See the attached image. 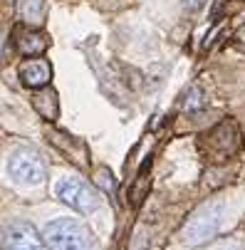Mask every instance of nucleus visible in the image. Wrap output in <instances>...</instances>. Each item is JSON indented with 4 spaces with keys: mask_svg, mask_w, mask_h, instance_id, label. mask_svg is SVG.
Wrapping results in <instances>:
<instances>
[{
    "mask_svg": "<svg viewBox=\"0 0 245 250\" xmlns=\"http://www.w3.org/2000/svg\"><path fill=\"white\" fill-rule=\"evenodd\" d=\"M42 240L50 250H92L89 233L72 218H55L42 228Z\"/></svg>",
    "mask_w": 245,
    "mask_h": 250,
    "instance_id": "nucleus-1",
    "label": "nucleus"
},
{
    "mask_svg": "<svg viewBox=\"0 0 245 250\" xmlns=\"http://www.w3.org/2000/svg\"><path fill=\"white\" fill-rule=\"evenodd\" d=\"M223 210H225V206L221 201L201 206L184 228V240L188 245H198V243L211 240L223 226Z\"/></svg>",
    "mask_w": 245,
    "mask_h": 250,
    "instance_id": "nucleus-2",
    "label": "nucleus"
},
{
    "mask_svg": "<svg viewBox=\"0 0 245 250\" xmlns=\"http://www.w3.org/2000/svg\"><path fill=\"white\" fill-rule=\"evenodd\" d=\"M55 196L64 206L75 208L80 213H92L102 203L99 193L87 181H82V178H60V181L55 184Z\"/></svg>",
    "mask_w": 245,
    "mask_h": 250,
    "instance_id": "nucleus-3",
    "label": "nucleus"
},
{
    "mask_svg": "<svg viewBox=\"0 0 245 250\" xmlns=\"http://www.w3.org/2000/svg\"><path fill=\"white\" fill-rule=\"evenodd\" d=\"M8 173L22 186H38L45 181V161L32 149H18L8 159Z\"/></svg>",
    "mask_w": 245,
    "mask_h": 250,
    "instance_id": "nucleus-4",
    "label": "nucleus"
},
{
    "mask_svg": "<svg viewBox=\"0 0 245 250\" xmlns=\"http://www.w3.org/2000/svg\"><path fill=\"white\" fill-rule=\"evenodd\" d=\"M5 250H42V240L30 223H13L5 233Z\"/></svg>",
    "mask_w": 245,
    "mask_h": 250,
    "instance_id": "nucleus-5",
    "label": "nucleus"
},
{
    "mask_svg": "<svg viewBox=\"0 0 245 250\" xmlns=\"http://www.w3.org/2000/svg\"><path fill=\"white\" fill-rule=\"evenodd\" d=\"M50 64L45 60H32L20 67V80L25 87H45L50 82Z\"/></svg>",
    "mask_w": 245,
    "mask_h": 250,
    "instance_id": "nucleus-6",
    "label": "nucleus"
},
{
    "mask_svg": "<svg viewBox=\"0 0 245 250\" xmlns=\"http://www.w3.org/2000/svg\"><path fill=\"white\" fill-rule=\"evenodd\" d=\"M45 45H47L45 38L40 32H35V30H22L18 35V50L22 55H38V52L45 50Z\"/></svg>",
    "mask_w": 245,
    "mask_h": 250,
    "instance_id": "nucleus-7",
    "label": "nucleus"
},
{
    "mask_svg": "<svg viewBox=\"0 0 245 250\" xmlns=\"http://www.w3.org/2000/svg\"><path fill=\"white\" fill-rule=\"evenodd\" d=\"M42 5H45V0H20L18 10H20V15L27 22H35V20L40 18V13H42Z\"/></svg>",
    "mask_w": 245,
    "mask_h": 250,
    "instance_id": "nucleus-8",
    "label": "nucleus"
},
{
    "mask_svg": "<svg viewBox=\"0 0 245 250\" xmlns=\"http://www.w3.org/2000/svg\"><path fill=\"white\" fill-rule=\"evenodd\" d=\"M35 106H38V109L47 117V119H55L57 117V102H55V94L50 92L47 97H42V102L38 99V102H35Z\"/></svg>",
    "mask_w": 245,
    "mask_h": 250,
    "instance_id": "nucleus-9",
    "label": "nucleus"
},
{
    "mask_svg": "<svg viewBox=\"0 0 245 250\" xmlns=\"http://www.w3.org/2000/svg\"><path fill=\"white\" fill-rule=\"evenodd\" d=\"M203 106V92L198 87H191L184 97V109H201Z\"/></svg>",
    "mask_w": 245,
    "mask_h": 250,
    "instance_id": "nucleus-10",
    "label": "nucleus"
},
{
    "mask_svg": "<svg viewBox=\"0 0 245 250\" xmlns=\"http://www.w3.org/2000/svg\"><path fill=\"white\" fill-rule=\"evenodd\" d=\"M181 5H184L186 10L196 13V10H201V8L205 5V0H181Z\"/></svg>",
    "mask_w": 245,
    "mask_h": 250,
    "instance_id": "nucleus-11",
    "label": "nucleus"
},
{
    "mask_svg": "<svg viewBox=\"0 0 245 250\" xmlns=\"http://www.w3.org/2000/svg\"><path fill=\"white\" fill-rule=\"evenodd\" d=\"M211 250H245V248H243V245H238V243H233V240H230V243H218V245H213V248H211Z\"/></svg>",
    "mask_w": 245,
    "mask_h": 250,
    "instance_id": "nucleus-12",
    "label": "nucleus"
},
{
    "mask_svg": "<svg viewBox=\"0 0 245 250\" xmlns=\"http://www.w3.org/2000/svg\"><path fill=\"white\" fill-rule=\"evenodd\" d=\"M99 173H102V184H104V188H107V191H109V188H112V181H109V178H112V176H109V171H107V168H102Z\"/></svg>",
    "mask_w": 245,
    "mask_h": 250,
    "instance_id": "nucleus-13",
    "label": "nucleus"
},
{
    "mask_svg": "<svg viewBox=\"0 0 245 250\" xmlns=\"http://www.w3.org/2000/svg\"><path fill=\"white\" fill-rule=\"evenodd\" d=\"M3 47H5V40H3V32H0V52H3Z\"/></svg>",
    "mask_w": 245,
    "mask_h": 250,
    "instance_id": "nucleus-14",
    "label": "nucleus"
}]
</instances>
